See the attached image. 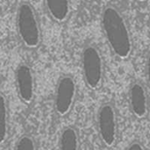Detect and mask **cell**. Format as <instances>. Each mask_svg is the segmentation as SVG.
<instances>
[{"instance_id": "obj_1", "label": "cell", "mask_w": 150, "mask_h": 150, "mask_svg": "<svg viewBox=\"0 0 150 150\" xmlns=\"http://www.w3.org/2000/svg\"><path fill=\"white\" fill-rule=\"evenodd\" d=\"M101 24L113 54L120 59L128 58L133 50V41L123 15L114 6H106L102 11Z\"/></svg>"}, {"instance_id": "obj_2", "label": "cell", "mask_w": 150, "mask_h": 150, "mask_svg": "<svg viewBox=\"0 0 150 150\" xmlns=\"http://www.w3.org/2000/svg\"><path fill=\"white\" fill-rule=\"evenodd\" d=\"M16 27L19 40L27 48H36L41 40L39 19L33 6L27 2L18 4L16 12Z\"/></svg>"}, {"instance_id": "obj_3", "label": "cell", "mask_w": 150, "mask_h": 150, "mask_svg": "<svg viewBox=\"0 0 150 150\" xmlns=\"http://www.w3.org/2000/svg\"><path fill=\"white\" fill-rule=\"evenodd\" d=\"M82 69L84 81L91 90L98 89L103 82L104 63L98 48L93 45L86 46L82 52Z\"/></svg>"}, {"instance_id": "obj_4", "label": "cell", "mask_w": 150, "mask_h": 150, "mask_svg": "<svg viewBox=\"0 0 150 150\" xmlns=\"http://www.w3.org/2000/svg\"><path fill=\"white\" fill-rule=\"evenodd\" d=\"M98 130L103 143L112 147L117 140V115L114 106L106 103L100 106L97 115Z\"/></svg>"}, {"instance_id": "obj_5", "label": "cell", "mask_w": 150, "mask_h": 150, "mask_svg": "<svg viewBox=\"0 0 150 150\" xmlns=\"http://www.w3.org/2000/svg\"><path fill=\"white\" fill-rule=\"evenodd\" d=\"M76 95V83L72 76L64 75L57 82L54 93V109L58 115L65 116L72 109Z\"/></svg>"}, {"instance_id": "obj_6", "label": "cell", "mask_w": 150, "mask_h": 150, "mask_svg": "<svg viewBox=\"0 0 150 150\" xmlns=\"http://www.w3.org/2000/svg\"><path fill=\"white\" fill-rule=\"evenodd\" d=\"M15 83L18 98L25 104H30L34 98L35 83L33 69L28 64L21 63L17 67Z\"/></svg>"}, {"instance_id": "obj_7", "label": "cell", "mask_w": 150, "mask_h": 150, "mask_svg": "<svg viewBox=\"0 0 150 150\" xmlns=\"http://www.w3.org/2000/svg\"><path fill=\"white\" fill-rule=\"evenodd\" d=\"M129 105L134 115L139 119L144 118L149 112L148 94L144 85L139 82L131 84L128 92Z\"/></svg>"}, {"instance_id": "obj_8", "label": "cell", "mask_w": 150, "mask_h": 150, "mask_svg": "<svg viewBox=\"0 0 150 150\" xmlns=\"http://www.w3.org/2000/svg\"><path fill=\"white\" fill-rule=\"evenodd\" d=\"M46 8L51 18L57 22H63L69 14V3L65 0H47Z\"/></svg>"}, {"instance_id": "obj_9", "label": "cell", "mask_w": 150, "mask_h": 150, "mask_svg": "<svg viewBox=\"0 0 150 150\" xmlns=\"http://www.w3.org/2000/svg\"><path fill=\"white\" fill-rule=\"evenodd\" d=\"M79 136L76 128L73 127H65L60 135V150H79Z\"/></svg>"}, {"instance_id": "obj_10", "label": "cell", "mask_w": 150, "mask_h": 150, "mask_svg": "<svg viewBox=\"0 0 150 150\" xmlns=\"http://www.w3.org/2000/svg\"><path fill=\"white\" fill-rule=\"evenodd\" d=\"M9 134V109L5 97L0 93V146L3 145Z\"/></svg>"}, {"instance_id": "obj_11", "label": "cell", "mask_w": 150, "mask_h": 150, "mask_svg": "<svg viewBox=\"0 0 150 150\" xmlns=\"http://www.w3.org/2000/svg\"><path fill=\"white\" fill-rule=\"evenodd\" d=\"M15 150H37L36 142L32 136L25 134L18 140Z\"/></svg>"}, {"instance_id": "obj_12", "label": "cell", "mask_w": 150, "mask_h": 150, "mask_svg": "<svg viewBox=\"0 0 150 150\" xmlns=\"http://www.w3.org/2000/svg\"><path fill=\"white\" fill-rule=\"evenodd\" d=\"M127 150H145L142 144L139 142H133L129 144Z\"/></svg>"}, {"instance_id": "obj_13", "label": "cell", "mask_w": 150, "mask_h": 150, "mask_svg": "<svg viewBox=\"0 0 150 150\" xmlns=\"http://www.w3.org/2000/svg\"><path fill=\"white\" fill-rule=\"evenodd\" d=\"M146 76H147L148 84L150 87V53L148 54L147 61H146Z\"/></svg>"}]
</instances>
